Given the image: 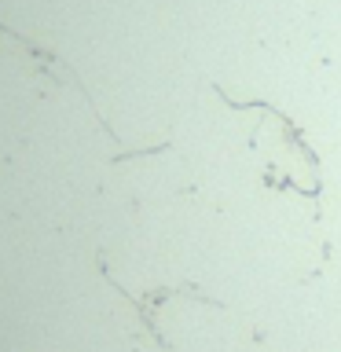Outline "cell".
<instances>
[{"label":"cell","mask_w":341,"mask_h":352,"mask_svg":"<svg viewBox=\"0 0 341 352\" xmlns=\"http://www.w3.org/2000/svg\"><path fill=\"white\" fill-rule=\"evenodd\" d=\"M0 33H4V37H11V41L19 44V52L26 55V63H30V74H33V77H48V81H52L55 88H70V92H77V96H81L88 107H92L96 121H99V125L107 129V121H103V114H99V107H96L92 92H88V88H85V81H81V77H77V70H74V66L63 59L59 52L44 48L41 41H33V37H26V33H19V30L4 26V22H0Z\"/></svg>","instance_id":"obj_1"}]
</instances>
